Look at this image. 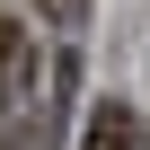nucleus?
Masks as SVG:
<instances>
[{
	"instance_id": "nucleus-1",
	"label": "nucleus",
	"mask_w": 150,
	"mask_h": 150,
	"mask_svg": "<svg viewBox=\"0 0 150 150\" xmlns=\"http://www.w3.org/2000/svg\"><path fill=\"white\" fill-rule=\"evenodd\" d=\"M27 80H35V44H27L18 18H0V115L27 97Z\"/></svg>"
},
{
	"instance_id": "nucleus-2",
	"label": "nucleus",
	"mask_w": 150,
	"mask_h": 150,
	"mask_svg": "<svg viewBox=\"0 0 150 150\" xmlns=\"http://www.w3.org/2000/svg\"><path fill=\"white\" fill-rule=\"evenodd\" d=\"M80 150H141L132 106H124V97H97V106H88V141H80Z\"/></svg>"
},
{
	"instance_id": "nucleus-3",
	"label": "nucleus",
	"mask_w": 150,
	"mask_h": 150,
	"mask_svg": "<svg viewBox=\"0 0 150 150\" xmlns=\"http://www.w3.org/2000/svg\"><path fill=\"white\" fill-rule=\"evenodd\" d=\"M80 9H88V0H44V18H53V27H80Z\"/></svg>"
}]
</instances>
